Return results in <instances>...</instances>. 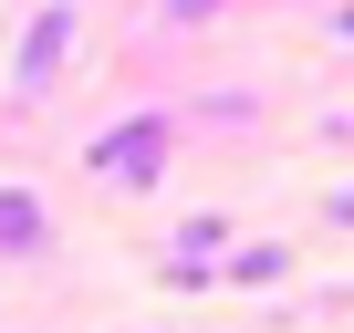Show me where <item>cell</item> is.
I'll return each mask as SVG.
<instances>
[{
  "mask_svg": "<svg viewBox=\"0 0 354 333\" xmlns=\"http://www.w3.org/2000/svg\"><path fill=\"white\" fill-rule=\"evenodd\" d=\"M84 166H94V178H115V188H156V166H167V115L104 125V135L84 146Z\"/></svg>",
  "mask_w": 354,
  "mask_h": 333,
  "instance_id": "cell-1",
  "label": "cell"
},
{
  "mask_svg": "<svg viewBox=\"0 0 354 333\" xmlns=\"http://www.w3.org/2000/svg\"><path fill=\"white\" fill-rule=\"evenodd\" d=\"M63 53H73V0H53V11H32V32H21V84L42 94Z\"/></svg>",
  "mask_w": 354,
  "mask_h": 333,
  "instance_id": "cell-2",
  "label": "cell"
},
{
  "mask_svg": "<svg viewBox=\"0 0 354 333\" xmlns=\"http://www.w3.org/2000/svg\"><path fill=\"white\" fill-rule=\"evenodd\" d=\"M32 250H53V209L32 188H0V260H32Z\"/></svg>",
  "mask_w": 354,
  "mask_h": 333,
  "instance_id": "cell-3",
  "label": "cell"
},
{
  "mask_svg": "<svg viewBox=\"0 0 354 333\" xmlns=\"http://www.w3.org/2000/svg\"><path fill=\"white\" fill-rule=\"evenodd\" d=\"M219 11V0H167V21H209Z\"/></svg>",
  "mask_w": 354,
  "mask_h": 333,
  "instance_id": "cell-4",
  "label": "cell"
},
{
  "mask_svg": "<svg viewBox=\"0 0 354 333\" xmlns=\"http://www.w3.org/2000/svg\"><path fill=\"white\" fill-rule=\"evenodd\" d=\"M333 219H354V188H344V198H333Z\"/></svg>",
  "mask_w": 354,
  "mask_h": 333,
  "instance_id": "cell-5",
  "label": "cell"
},
{
  "mask_svg": "<svg viewBox=\"0 0 354 333\" xmlns=\"http://www.w3.org/2000/svg\"><path fill=\"white\" fill-rule=\"evenodd\" d=\"M344 32H354V0H344Z\"/></svg>",
  "mask_w": 354,
  "mask_h": 333,
  "instance_id": "cell-6",
  "label": "cell"
}]
</instances>
